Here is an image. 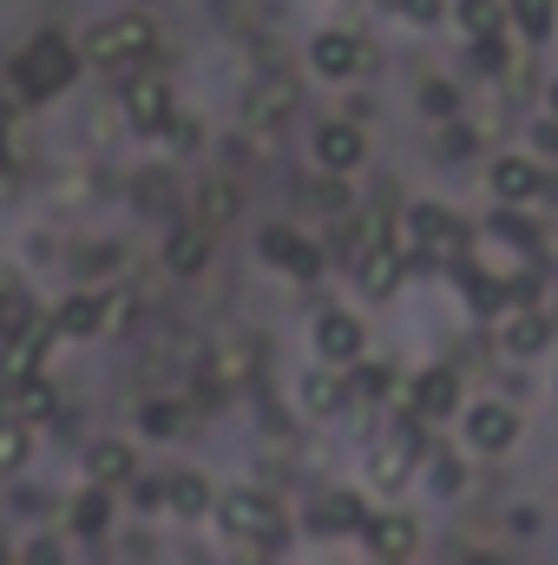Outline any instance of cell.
<instances>
[{
    "label": "cell",
    "mask_w": 558,
    "mask_h": 565,
    "mask_svg": "<svg viewBox=\"0 0 558 565\" xmlns=\"http://www.w3.org/2000/svg\"><path fill=\"white\" fill-rule=\"evenodd\" d=\"M493 191H500L506 204H526V198L546 191V171H539L533 158H500V164H493Z\"/></svg>",
    "instance_id": "ac0fdd59"
},
{
    "label": "cell",
    "mask_w": 558,
    "mask_h": 565,
    "mask_svg": "<svg viewBox=\"0 0 558 565\" xmlns=\"http://www.w3.org/2000/svg\"><path fill=\"white\" fill-rule=\"evenodd\" d=\"M73 73H79V53H73L60 33H40V40H26V46L13 53V93H20V99H53Z\"/></svg>",
    "instance_id": "6da1fadb"
},
{
    "label": "cell",
    "mask_w": 558,
    "mask_h": 565,
    "mask_svg": "<svg viewBox=\"0 0 558 565\" xmlns=\"http://www.w3.org/2000/svg\"><path fill=\"white\" fill-rule=\"evenodd\" d=\"M302 408H309V415H342V408H348V388L315 369V375H302Z\"/></svg>",
    "instance_id": "cb8c5ba5"
},
{
    "label": "cell",
    "mask_w": 558,
    "mask_h": 565,
    "mask_svg": "<svg viewBox=\"0 0 558 565\" xmlns=\"http://www.w3.org/2000/svg\"><path fill=\"white\" fill-rule=\"evenodd\" d=\"M126 119H132V132H144V139H158L178 113H171V86L158 79V73H132L126 79Z\"/></svg>",
    "instance_id": "52a82bcc"
},
{
    "label": "cell",
    "mask_w": 558,
    "mask_h": 565,
    "mask_svg": "<svg viewBox=\"0 0 558 565\" xmlns=\"http://www.w3.org/2000/svg\"><path fill=\"white\" fill-rule=\"evenodd\" d=\"M513 20L539 40V33H552V0H513Z\"/></svg>",
    "instance_id": "d6a6232c"
},
{
    "label": "cell",
    "mask_w": 558,
    "mask_h": 565,
    "mask_svg": "<svg viewBox=\"0 0 558 565\" xmlns=\"http://www.w3.org/2000/svg\"><path fill=\"white\" fill-rule=\"evenodd\" d=\"M493 237H506V244H533V224L513 217V211H500V217H493Z\"/></svg>",
    "instance_id": "e575fe53"
},
{
    "label": "cell",
    "mask_w": 558,
    "mask_h": 565,
    "mask_svg": "<svg viewBox=\"0 0 558 565\" xmlns=\"http://www.w3.org/2000/svg\"><path fill=\"white\" fill-rule=\"evenodd\" d=\"M315 355L322 362H362V322L348 309H322L315 316Z\"/></svg>",
    "instance_id": "7c38bea8"
},
{
    "label": "cell",
    "mask_w": 558,
    "mask_h": 565,
    "mask_svg": "<svg viewBox=\"0 0 558 565\" xmlns=\"http://www.w3.org/2000/svg\"><path fill=\"white\" fill-rule=\"evenodd\" d=\"M460 26H466L473 40H493V26H500V7H493V0H460Z\"/></svg>",
    "instance_id": "f546056e"
},
{
    "label": "cell",
    "mask_w": 558,
    "mask_h": 565,
    "mask_svg": "<svg viewBox=\"0 0 558 565\" xmlns=\"http://www.w3.org/2000/svg\"><path fill=\"white\" fill-rule=\"evenodd\" d=\"M132 316V296L126 289H73L53 316H46V329L60 335V342H93V335H106L112 322H126Z\"/></svg>",
    "instance_id": "7a4b0ae2"
},
{
    "label": "cell",
    "mask_w": 558,
    "mask_h": 565,
    "mask_svg": "<svg viewBox=\"0 0 558 565\" xmlns=\"http://www.w3.org/2000/svg\"><path fill=\"white\" fill-rule=\"evenodd\" d=\"M420 106H427L433 119H453V86H440V79H433V86H420Z\"/></svg>",
    "instance_id": "836d02e7"
},
{
    "label": "cell",
    "mask_w": 558,
    "mask_h": 565,
    "mask_svg": "<svg viewBox=\"0 0 558 565\" xmlns=\"http://www.w3.org/2000/svg\"><path fill=\"white\" fill-rule=\"evenodd\" d=\"M46 342H53V329H46V316H26L7 342H0V388H13V382H33L40 375V362H46Z\"/></svg>",
    "instance_id": "5b68a950"
},
{
    "label": "cell",
    "mask_w": 558,
    "mask_h": 565,
    "mask_svg": "<svg viewBox=\"0 0 558 565\" xmlns=\"http://www.w3.org/2000/svg\"><path fill=\"white\" fill-rule=\"evenodd\" d=\"M66 520H73V533H86V540H99L106 526H112V493H99V487H86L73 507H66Z\"/></svg>",
    "instance_id": "7402d4cb"
},
{
    "label": "cell",
    "mask_w": 558,
    "mask_h": 565,
    "mask_svg": "<svg viewBox=\"0 0 558 565\" xmlns=\"http://www.w3.org/2000/svg\"><path fill=\"white\" fill-rule=\"evenodd\" d=\"M132 500H139L144 513H151V507H164V480H132Z\"/></svg>",
    "instance_id": "8d00e7d4"
},
{
    "label": "cell",
    "mask_w": 558,
    "mask_h": 565,
    "mask_svg": "<svg viewBox=\"0 0 558 565\" xmlns=\"http://www.w3.org/2000/svg\"><path fill=\"white\" fill-rule=\"evenodd\" d=\"M401 13H408L415 26H427V20H440V0H401Z\"/></svg>",
    "instance_id": "74e56055"
},
{
    "label": "cell",
    "mask_w": 558,
    "mask_h": 565,
    "mask_svg": "<svg viewBox=\"0 0 558 565\" xmlns=\"http://www.w3.org/2000/svg\"><path fill=\"white\" fill-rule=\"evenodd\" d=\"M0 565H7V553H0Z\"/></svg>",
    "instance_id": "60d3db41"
},
{
    "label": "cell",
    "mask_w": 558,
    "mask_h": 565,
    "mask_svg": "<svg viewBox=\"0 0 558 565\" xmlns=\"http://www.w3.org/2000/svg\"><path fill=\"white\" fill-rule=\"evenodd\" d=\"M217 520H224V533L244 540V546H277L282 540L277 500L257 493V487H230V493H217Z\"/></svg>",
    "instance_id": "277c9868"
},
{
    "label": "cell",
    "mask_w": 558,
    "mask_h": 565,
    "mask_svg": "<svg viewBox=\"0 0 558 565\" xmlns=\"http://www.w3.org/2000/svg\"><path fill=\"white\" fill-rule=\"evenodd\" d=\"M164 507L184 513V520H204V513L217 507V493H211L204 473H171V480H164Z\"/></svg>",
    "instance_id": "ffe728a7"
},
{
    "label": "cell",
    "mask_w": 558,
    "mask_h": 565,
    "mask_svg": "<svg viewBox=\"0 0 558 565\" xmlns=\"http://www.w3.org/2000/svg\"><path fill=\"white\" fill-rule=\"evenodd\" d=\"M408 231H415V250L433 257V264H460V257H466V231H460L440 204H415V211H408Z\"/></svg>",
    "instance_id": "8992f818"
},
{
    "label": "cell",
    "mask_w": 558,
    "mask_h": 565,
    "mask_svg": "<svg viewBox=\"0 0 558 565\" xmlns=\"http://www.w3.org/2000/svg\"><path fill=\"white\" fill-rule=\"evenodd\" d=\"M368 158V139H362V126H348V119H329V126H315V164L322 171H355Z\"/></svg>",
    "instance_id": "8fae6325"
},
{
    "label": "cell",
    "mask_w": 558,
    "mask_h": 565,
    "mask_svg": "<svg viewBox=\"0 0 558 565\" xmlns=\"http://www.w3.org/2000/svg\"><path fill=\"white\" fill-rule=\"evenodd\" d=\"M552 106H558V86H552Z\"/></svg>",
    "instance_id": "ab89813d"
},
{
    "label": "cell",
    "mask_w": 558,
    "mask_h": 565,
    "mask_svg": "<svg viewBox=\"0 0 558 565\" xmlns=\"http://www.w3.org/2000/svg\"><path fill=\"white\" fill-rule=\"evenodd\" d=\"M453 402H460V382L447 375V369H427L415 388H408V415L415 422H433V415H453Z\"/></svg>",
    "instance_id": "2e32d148"
},
{
    "label": "cell",
    "mask_w": 558,
    "mask_h": 565,
    "mask_svg": "<svg viewBox=\"0 0 558 565\" xmlns=\"http://www.w3.org/2000/svg\"><path fill=\"white\" fill-rule=\"evenodd\" d=\"M139 427L144 434H178V427H184V408H178V402H144Z\"/></svg>",
    "instance_id": "4dcf8cb0"
},
{
    "label": "cell",
    "mask_w": 558,
    "mask_h": 565,
    "mask_svg": "<svg viewBox=\"0 0 558 565\" xmlns=\"http://www.w3.org/2000/svg\"><path fill=\"white\" fill-rule=\"evenodd\" d=\"M466 440H473V447H486V454H506V447L519 440L513 408H500V402H480V408L466 415Z\"/></svg>",
    "instance_id": "9a60e30c"
},
{
    "label": "cell",
    "mask_w": 558,
    "mask_h": 565,
    "mask_svg": "<svg viewBox=\"0 0 558 565\" xmlns=\"http://www.w3.org/2000/svg\"><path fill=\"white\" fill-rule=\"evenodd\" d=\"M26 316H33V302H26V296H20L13 282H0V342H7V335H13V329L26 322Z\"/></svg>",
    "instance_id": "1f68e13d"
},
{
    "label": "cell",
    "mask_w": 558,
    "mask_h": 565,
    "mask_svg": "<svg viewBox=\"0 0 558 565\" xmlns=\"http://www.w3.org/2000/svg\"><path fill=\"white\" fill-rule=\"evenodd\" d=\"M506 349H513V355L546 349V316H513V322H506Z\"/></svg>",
    "instance_id": "4316f807"
},
{
    "label": "cell",
    "mask_w": 558,
    "mask_h": 565,
    "mask_svg": "<svg viewBox=\"0 0 558 565\" xmlns=\"http://www.w3.org/2000/svg\"><path fill=\"white\" fill-rule=\"evenodd\" d=\"M309 66L322 79H355L362 73V40L355 33H315L309 40Z\"/></svg>",
    "instance_id": "4fadbf2b"
},
{
    "label": "cell",
    "mask_w": 558,
    "mask_h": 565,
    "mask_svg": "<svg viewBox=\"0 0 558 565\" xmlns=\"http://www.w3.org/2000/svg\"><path fill=\"white\" fill-rule=\"evenodd\" d=\"M237 204H244V198H237L230 178H204V184H197V217H191V224L211 237V231H224V224L237 217Z\"/></svg>",
    "instance_id": "e0dca14e"
},
{
    "label": "cell",
    "mask_w": 558,
    "mask_h": 565,
    "mask_svg": "<svg viewBox=\"0 0 558 565\" xmlns=\"http://www.w3.org/2000/svg\"><path fill=\"white\" fill-rule=\"evenodd\" d=\"M362 540L375 546V559H408L420 546V526L408 520V513H375L368 526H362Z\"/></svg>",
    "instance_id": "5bb4252c"
},
{
    "label": "cell",
    "mask_w": 558,
    "mask_h": 565,
    "mask_svg": "<svg viewBox=\"0 0 558 565\" xmlns=\"http://www.w3.org/2000/svg\"><path fill=\"white\" fill-rule=\"evenodd\" d=\"M151 46H158V26H151L144 13H119V20H99V26L86 33L79 60H86V66H106V73H126V66L151 60Z\"/></svg>",
    "instance_id": "3957f363"
},
{
    "label": "cell",
    "mask_w": 558,
    "mask_h": 565,
    "mask_svg": "<svg viewBox=\"0 0 558 565\" xmlns=\"http://www.w3.org/2000/svg\"><path fill=\"white\" fill-rule=\"evenodd\" d=\"M86 480H93L99 493L132 487V480H139V454H132V440H93V447H86Z\"/></svg>",
    "instance_id": "9c48e42d"
},
{
    "label": "cell",
    "mask_w": 558,
    "mask_h": 565,
    "mask_svg": "<svg viewBox=\"0 0 558 565\" xmlns=\"http://www.w3.org/2000/svg\"><path fill=\"white\" fill-rule=\"evenodd\" d=\"M309 520H315L322 533H362V526H368V507H362V493H329Z\"/></svg>",
    "instance_id": "44dd1931"
},
{
    "label": "cell",
    "mask_w": 558,
    "mask_h": 565,
    "mask_svg": "<svg viewBox=\"0 0 558 565\" xmlns=\"http://www.w3.org/2000/svg\"><path fill=\"white\" fill-rule=\"evenodd\" d=\"M257 250H264V264H277V270H289V277H315V270H322L315 244H309L302 231H289V224H270V231L257 237Z\"/></svg>",
    "instance_id": "30bf717a"
},
{
    "label": "cell",
    "mask_w": 558,
    "mask_h": 565,
    "mask_svg": "<svg viewBox=\"0 0 558 565\" xmlns=\"http://www.w3.org/2000/svg\"><path fill=\"white\" fill-rule=\"evenodd\" d=\"M539 139H546V145H552V151H558V126H539Z\"/></svg>",
    "instance_id": "f35d334b"
},
{
    "label": "cell",
    "mask_w": 558,
    "mask_h": 565,
    "mask_svg": "<svg viewBox=\"0 0 558 565\" xmlns=\"http://www.w3.org/2000/svg\"><path fill=\"white\" fill-rule=\"evenodd\" d=\"M60 559H66V553H60V540H33L20 565H60Z\"/></svg>",
    "instance_id": "d590c367"
},
{
    "label": "cell",
    "mask_w": 558,
    "mask_h": 565,
    "mask_svg": "<svg viewBox=\"0 0 558 565\" xmlns=\"http://www.w3.org/2000/svg\"><path fill=\"white\" fill-rule=\"evenodd\" d=\"M460 289H466L473 309H500V302H506V296H500V277H486V270H460Z\"/></svg>",
    "instance_id": "f1b7e54d"
},
{
    "label": "cell",
    "mask_w": 558,
    "mask_h": 565,
    "mask_svg": "<svg viewBox=\"0 0 558 565\" xmlns=\"http://www.w3.org/2000/svg\"><path fill=\"white\" fill-rule=\"evenodd\" d=\"M388 382H395V375H388L382 362H368V369H355V382H342V388H348L355 402H382V395H388Z\"/></svg>",
    "instance_id": "83f0119b"
},
{
    "label": "cell",
    "mask_w": 558,
    "mask_h": 565,
    "mask_svg": "<svg viewBox=\"0 0 558 565\" xmlns=\"http://www.w3.org/2000/svg\"><path fill=\"white\" fill-rule=\"evenodd\" d=\"M26 460H33V434L13 427V422H0V473H20Z\"/></svg>",
    "instance_id": "484cf974"
},
{
    "label": "cell",
    "mask_w": 558,
    "mask_h": 565,
    "mask_svg": "<svg viewBox=\"0 0 558 565\" xmlns=\"http://www.w3.org/2000/svg\"><path fill=\"white\" fill-rule=\"evenodd\" d=\"M289 106H296V86H289V79H270V86H257V93H250V119H257V126L289 119Z\"/></svg>",
    "instance_id": "d4e9b609"
},
{
    "label": "cell",
    "mask_w": 558,
    "mask_h": 565,
    "mask_svg": "<svg viewBox=\"0 0 558 565\" xmlns=\"http://www.w3.org/2000/svg\"><path fill=\"white\" fill-rule=\"evenodd\" d=\"M355 277H362V289H368V296H388V289L401 282V257H395V244H375V250L355 264Z\"/></svg>",
    "instance_id": "603a6c76"
},
{
    "label": "cell",
    "mask_w": 558,
    "mask_h": 565,
    "mask_svg": "<svg viewBox=\"0 0 558 565\" xmlns=\"http://www.w3.org/2000/svg\"><path fill=\"white\" fill-rule=\"evenodd\" d=\"M164 264H171L178 277H197V270L211 264V237H204L197 224H178V231L164 237Z\"/></svg>",
    "instance_id": "d6986e66"
},
{
    "label": "cell",
    "mask_w": 558,
    "mask_h": 565,
    "mask_svg": "<svg viewBox=\"0 0 558 565\" xmlns=\"http://www.w3.org/2000/svg\"><path fill=\"white\" fill-rule=\"evenodd\" d=\"M420 460V422L408 415V422L395 427L388 440H375V460H368V473H375V487H401L408 473H415Z\"/></svg>",
    "instance_id": "ba28073f"
}]
</instances>
